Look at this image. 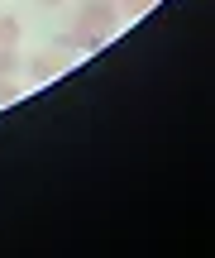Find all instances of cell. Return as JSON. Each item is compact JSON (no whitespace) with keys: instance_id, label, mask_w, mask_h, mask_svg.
Segmentation results:
<instances>
[{"instance_id":"cell-1","label":"cell","mask_w":215,"mask_h":258,"mask_svg":"<svg viewBox=\"0 0 215 258\" xmlns=\"http://www.w3.org/2000/svg\"><path fill=\"white\" fill-rule=\"evenodd\" d=\"M120 10H115V0H82V5L72 10V29L86 38H110L115 29H120Z\"/></svg>"},{"instance_id":"cell-2","label":"cell","mask_w":215,"mask_h":258,"mask_svg":"<svg viewBox=\"0 0 215 258\" xmlns=\"http://www.w3.org/2000/svg\"><path fill=\"white\" fill-rule=\"evenodd\" d=\"M57 72H62V57H57V53H34V57H29V82H53V77Z\"/></svg>"},{"instance_id":"cell-3","label":"cell","mask_w":215,"mask_h":258,"mask_svg":"<svg viewBox=\"0 0 215 258\" xmlns=\"http://www.w3.org/2000/svg\"><path fill=\"white\" fill-rule=\"evenodd\" d=\"M149 5H153V0H115L120 19H139V15H149Z\"/></svg>"},{"instance_id":"cell-4","label":"cell","mask_w":215,"mask_h":258,"mask_svg":"<svg viewBox=\"0 0 215 258\" xmlns=\"http://www.w3.org/2000/svg\"><path fill=\"white\" fill-rule=\"evenodd\" d=\"M15 72H19V53H15V48H0V82L15 77Z\"/></svg>"},{"instance_id":"cell-5","label":"cell","mask_w":215,"mask_h":258,"mask_svg":"<svg viewBox=\"0 0 215 258\" xmlns=\"http://www.w3.org/2000/svg\"><path fill=\"white\" fill-rule=\"evenodd\" d=\"M19 91H29V86H15L5 77V82H0V105H10V101H19Z\"/></svg>"},{"instance_id":"cell-6","label":"cell","mask_w":215,"mask_h":258,"mask_svg":"<svg viewBox=\"0 0 215 258\" xmlns=\"http://www.w3.org/2000/svg\"><path fill=\"white\" fill-rule=\"evenodd\" d=\"M38 5H62V0H38Z\"/></svg>"}]
</instances>
